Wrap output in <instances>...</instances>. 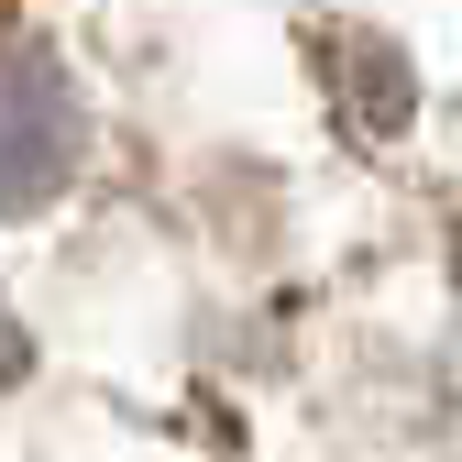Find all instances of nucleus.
Listing matches in <instances>:
<instances>
[{"label":"nucleus","instance_id":"2","mask_svg":"<svg viewBox=\"0 0 462 462\" xmlns=\"http://www.w3.org/2000/svg\"><path fill=\"white\" fill-rule=\"evenodd\" d=\"M0 374H23V341H12V330H0Z\"/></svg>","mask_w":462,"mask_h":462},{"label":"nucleus","instance_id":"1","mask_svg":"<svg viewBox=\"0 0 462 462\" xmlns=\"http://www.w3.org/2000/svg\"><path fill=\"white\" fill-rule=\"evenodd\" d=\"M78 143H88V110H78L67 67L33 44H0V220H23L67 188Z\"/></svg>","mask_w":462,"mask_h":462}]
</instances>
